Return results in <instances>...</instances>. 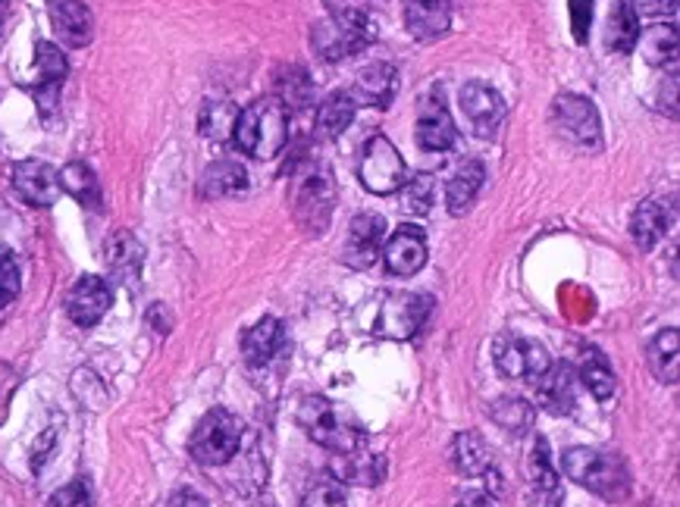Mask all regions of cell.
Returning a JSON list of instances; mask_svg holds the SVG:
<instances>
[{"label":"cell","instance_id":"obj_11","mask_svg":"<svg viewBox=\"0 0 680 507\" xmlns=\"http://www.w3.org/2000/svg\"><path fill=\"white\" fill-rule=\"evenodd\" d=\"M377 38L373 26H346V22H336V19H323L317 22L314 32H311V44L323 60H346L354 51L367 48L370 41Z\"/></svg>","mask_w":680,"mask_h":507},{"label":"cell","instance_id":"obj_19","mask_svg":"<svg viewBox=\"0 0 680 507\" xmlns=\"http://www.w3.org/2000/svg\"><path fill=\"white\" fill-rule=\"evenodd\" d=\"M48 17L57 38L70 48H86L94 38V19L82 0H51L48 3Z\"/></svg>","mask_w":680,"mask_h":507},{"label":"cell","instance_id":"obj_42","mask_svg":"<svg viewBox=\"0 0 680 507\" xmlns=\"http://www.w3.org/2000/svg\"><path fill=\"white\" fill-rule=\"evenodd\" d=\"M327 10H330V19L336 22H346V26H373L370 22V7L367 0H323Z\"/></svg>","mask_w":680,"mask_h":507},{"label":"cell","instance_id":"obj_52","mask_svg":"<svg viewBox=\"0 0 680 507\" xmlns=\"http://www.w3.org/2000/svg\"><path fill=\"white\" fill-rule=\"evenodd\" d=\"M3 22H7V0H0V32H3Z\"/></svg>","mask_w":680,"mask_h":507},{"label":"cell","instance_id":"obj_21","mask_svg":"<svg viewBox=\"0 0 680 507\" xmlns=\"http://www.w3.org/2000/svg\"><path fill=\"white\" fill-rule=\"evenodd\" d=\"M537 392H540L542 410L549 414H571L577 404V373L571 364H552L537 379Z\"/></svg>","mask_w":680,"mask_h":507},{"label":"cell","instance_id":"obj_43","mask_svg":"<svg viewBox=\"0 0 680 507\" xmlns=\"http://www.w3.org/2000/svg\"><path fill=\"white\" fill-rule=\"evenodd\" d=\"M301 507H346V491H342V486L332 476L330 479H320L301 498Z\"/></svg>","mask_w":680,"mask_h":507},{"label":"cell","instance_id":"obj_47","mask_svg":"<svg viewBox=\"0 0 680 507\" xmlns=\"http://www.w3.org/2000/svg\"><path fill=\"white\" fill-rule=\"evenodd\" d=\"M57 433H60L57 426H48V429L41 433V438L36 442V448H32V470L36 473L41 470V467H44V460L51 457L53 445H57Z\"/></svg>","mask_w":680,"mask_h":507},{"label":"cell","instance_id":"obj_17","mask_svg":"<svg viewBox=\"0 0 680 507\" xmlns=\"http://www.w3.org/2000/svg\"><path fill=\"white\" fill-rule=\"evenodd\" d=\"M386 270L392 276H414L427 263V239L418 226H399L383 247Z\"/></svg>","mask_w":680,"mask_h":507},{"label":"cell","instance_id":"obj_8","mask_svg":"<svg viewBox=\"0 0 680 507\" xmlns=\"http://www.w3.org/2000/svg\"><path fill=\"white\" fill-rule=\"evenodd\" d=\"M552 125L561 139L571 141L577 148L596 151L602 144V123H599V110L590 98L580 94H559L552 104Z\"/></svg>","mask_w":680,"mask_h":507},{"label":"cell","instance_id":"obj_45","mask_svg":"<svg viewBox=\"0 0 680 507\" xmlns=\"http://www.w3.org/2000/svg\"><path fill=\"white\" fill-rule=\"evenodd\" d=\"M590 22H593V0H571V29L580 44L590 36Z\"/></svg>","mask_w":680,"mask_h":507},{"label":"cell","instance_id":"obj_5","mask_svg":"<svg viewBox=\"0 0 680 507\" xmlns=\"http://www.w3.org/2000/svg\"><path fill=\"white\" fill-rule=\"evenodd\" d=\"M242 436V420L236 414L223 410V407H213L210 414H204V420L194 426L192 438H189V455L201 467H223L239 455Z\"/></svg>","mask_w":680,"mask_h":507},{"label":"cell","instance_id":"obj_36","mask_svg":"<svg viewBox=\"0 0 680 507\" xmlns=\"http://www.w3.org/2000/svg\"><path fill=\"white\" fill-rule=\"evenodd\" d=\"M236 123H239V107L232 101H208L201 107V116H198V129L210 141L232 139Z\"/></svg>","mask_w":680,"mask_h":507},{"label":"cell","instance_id":"obj_35","mask_svg":"<svg viewBox=\"0 0 680 507\" xmlns=\"http://www.w3.org/2000/svg\"><path fill=\"white\" fill-rule=\"evenodd\" d=\"M640 38V17L630 3H614L606 26V48L614 53H630Z\"/></svg>","mask_w":680,"mask_h":507},{"label":"cell","instance_id":"obj_1","mask_svg":"<svg viewBox=\"0 0 680 507\" xmlns=\"http://www.w3.org/2000/svg\"><path fill=\"white\" fill-rule=\"evenodd\" d=\"M232 141L242 154L258 160H273L289 144V110L270 94L239 110V123Z\"/></svg>","mask_w":680,"mask_h":507},{"label":"cell","instance_id":"obj_40","mask_svg":"<svg viewBox=\"0 0 680 507\" xmlns=\"http://www.w3.org/2000/svg\"><path fill=\"white\" fill-rule=\"evenodd\" d=\"M72 395L79 398V404L82 407H88V410H104L107 404V388L104 383L91 373V369H76L72 373Z\"/></svg>","mask_w":680,"mask_h":507},{"label":"cell","instance_id":"obj_6","mask_svg":"<svg viewBox=\"0 0 680 507\" xmlns=\"http://www.w3.org/2000/svg\"><path fill=\"white\" fill-rule=\"evenodd\" d=\"M358 179L370 194H399V189L408 182V166L396 151V144L386 135H373L361 151V163H358Z\"/></svg>","mask_w":680,"mask_h":507},{"label":"cell","instance_id":"obj_50","mask_svg":"<svg viewBox=\"0 0 680 507\" xmlns=\"http://www.w3.org/2000/svg\"><path fill=\"white\" fill-rule=\"evenodd\" d=\"M148 320H151V323L158 326L160 335L170 333V314L163 311V304H154V307H151V314H148Z\"/></svg>","mask_w":680,"mask_h":507},{"label":"cell","instance_id":"obj_41","mask_svg":"<svg viewBox=\"0 0 680 507\" xmlns=\"http://www.w3.org/2000/svg\"><path fill=\"white\" fill-rule=\"evenodd\" d=\"M19 263L17 257H13V251L10 247L0 245V311L3 307H10L13 301L19 297Z\"/></svg>","mask_w":680,"mask_h":507},{"label":"cell","instance_id":"obj_12","mask_svg":"<svg viewBox=\"0 0 680 507\" xmlns=\"http://www.w3.org/2000/svg\"><path fill=\"white\" fill-rule=\"evenodd\" d=\"M36 70H38V85L32 88L36 94V104L41 110L44 120H51V113L57 110V101H60V85L70 72V63H67V53L60 51L53 41H38L36 44Z\"/></svg>","mask_w":680,"mask_h":507},{"label":"cell","instance_id":"obj_51","mask_svg":"<svg viewBox=\"0 0 680 507\" xmlns=\"http://www.w3.org/2000/svg\"><path fill=\"white\" fill-rule=\"evenodd\" d=\"M173 507H208V501H204L201 495H194V491L186 489V491H179V495H176Z\"/></svg>","mask_w":680,"mask_h":507},{"label":"cell","instance_id":"obj_9","mask_svg":"<svg viewBox=\"0 0 680 507\" xmlns=\"http://www.w3.org/2000/svg\"><path fill=\"white\" fill-rule=\"evenodd\" d=\"M496 369L506 376V379H523V383H533L540 379L546 369L552 367V357L549 351L542 348L540 342H530V338H499L496 342Z\"/></svg>","mask_w":680,"mask_h":507},{"label":"cell","instance_id":"obj_25","mask_svg":"<svg viewBox=\"0 0 680 507\" xmlns=\"http://www.w3.org/2000/svg\"><path fill=\"white\" fill-rule=\"evenodd\" d=\"M141 261H144V251H141L139 239L132 232H117L110 242H107V266L110 273L126 285H136L141 276Z\"/></svg>","mask_w":680,"mask_h":507},{"label":"cell","instance_id":"obj_4","mask_svg":"<svg viewBox=\"0 0 680 507\" xmlns=\"http://www.w3.org/2000/svg\"><path fill=\"white\" fill-rule=\"evenodd\" d=\"M298 423L308 436L314 438L317 445L330 448L332 455H346L354 448H364V429L354 426L351 420L342 417V410L323 398V395H308L301 407H298Z\"/></svg>","mask_w":680,"mask_h":507},{"label":"cell","instance_id":"obj_30","mask_svg":"<svg viewBox=\"0 0 680 507\" xmlns=\"http://www.w3.org/2000/svg\"><path fill=\"white\" fill-rule=\"evenodd\" d=\"M60 192L76 197L88 211H101V204H104L101 182H98V175L91 173V166H86V163H67L60 170Z\"/></svg>","mask_w":680,"mask_h":507},{"label":"cell","instance_id":"obj_20","mask_svg":"<svg viewBox=\"0 0 680 507\" xmlns=\"http://www.w3.org/2000/svg\"><path fill=\"white\" fill-rule=\"evenodd\" d=\"M414 135H418L420 148H423V151H433V154L449 151L454 141H458V129H454L452 113H449V107L442 104V98H439V101L437 98L423 101Z\"/></svg>","mask_w":680,"mask_h":507},{"label":"cell","instance_id":"obj_39","mask_svg":"<svg viewBox=\"0 0 680 507\" xmlns=\"http://www.w3.org/2000/svg\"><path fill=\"white\" fill-rule=\"evenodd\" d=\"M530 479L546 495H559V470L552 467L549 442L542 436L533 438V448H530Z\"/></svg>","mask_w":680,"mask_h":507},{"label":"cell","instance_id":"obj_23","mask_svg":"<svg viewBox=\"0 0 680 507\" xmlns=\"http://www.w3.org/2000/svg\"><path fill=\"white\" fill-rule=\"evenodd\" d=\"M286 345V329L277 316H263L242 335V354L248 367H267Z\"/></svg>","mask_w":680,"mask_h":507},{"label":"cell","instance_id":"obj_44","mask_svg":"<svg viewBox=\"0 0 680 507\" xmlns=\"http://www.w3.org/2000/svg\"><path fill=\"white\" fill-rule=\"evenodd\" d=\"M48 507H91V486H88V479H72L70 486L53 491Z\"/></svg>","mask_w":680,"mask_h":507},{"label":"cell","instance_id":"obj_48","mask_svg":"<svg viewBox=\"0 0 680 507\" xmlns=\"http://www.w3.org/2000/svg\"><path fill=\"white\" fill-rule=\"evenodd\" d=\"M17 385H19V376L13 373V367L0 364V417L7 414V404H10V398H13Z\"/></svg>","mask_w":680,"mask_h":507},{"label":"cell","instance_id":"obj_53","mask_svg":"<svg viewBox=\"0 0 680 507\" xmlns=\"http://www.w3.org/2000/svg\"><path fill=\"white\" fill-rule=\"evenodd\" d=\"M263 507H273V505H263Z\"/></svg>","mask_w":680,"mask_h":507},{"label":"cell","instance_id":"obj_34","mask_svg":"<svg viewBox=\"0 0 680 507\" xmlns=\"http://www.w3.org/2000/svg\"><path fill=\"white\" fill-rule=\"evenodd\" d=\"M640 53L646 57V63L652 67H674L678 63V29L674 22H659L652 29H640Z\"/></svg>","mask_w":680,"mask_h":507},{"label":"cell","instance_id":"obj_29","mask_svg":"<svg viewBox=\"0 0 680 507\" xmlns=\"http://www.w3.org/2000/svg\"><path fill=\"white\" fill-rule=\"evenodd\" d=\"M646 361L656 373V379L664 385H678L680 379V333L678 329H664L652 338V345L646 351Z\"/></svg>","mask_w":680,"mask_h":507},{"label":"cell","instance_id":"obj_32","mask_svg":"<svg viewBox=\"0 0 680 507\" xmlns=\"http://www.w3.org/2000/svg\"><path fill=\"white\" fill-rule=\"evenodd\" d=\"M452 464L454 470L464 476H483L492 470V452H489L487 438L480 433H458L452 442Z\"/></svg>","mask_w":680,"mask_h":507},{"label":"cell","instance_id":"obj_26","mask_svg":"<svg viewBox=\"0 0 680 507\" xmlns=\"http://www.w3.org/2000/svg\"><path fill=\"white\" fill-rule=\"evenodd\" d=\"M487 182V170L480 160H468L464 166H458L452 173V179L446 182V204H449V213L452 216H461L473 204V197L480 194Z\"/></svg>","mask_w":680,"mask_h":507},{"label":"cell","instance_id":"obj_33","mask_svg":"<svg viewBox=\"0 0 680 507\" xmlns=\"http://www.w3.org/2000/svg\"><path fill=\"white\" fill-rule=\"evenodd\" d=\"M577 379L590 388V395H593L596 402H609L611 395H614V388H618V379H614V369H611L609 357L599 348L583 351Z\"/></svg>","mask_w":680,"mask_h":507},{"label":"cell","instance_id":"obj_2","mask_svg":"<svg viewBox=\"0 0 680 507\" xmlns=\"http://www.w3.org/2000/svg\"><path fill=\"white\" fill-rule=\"evenodd\" d=\"M336 207V182L327 163L304 160L292 173V216L308 235H320L330 226Z\"/></svg>","mask_w":680,"mask_h":507},{"label":"cell","instance_id":"obj_38","mask_svg":"<svg viewBox=\"0 0 680 507\" xmlns=\"http://www.w3.org/2000/svg\"><path fill=\"white\" fill-rule=\"evenodd\" d=\"M401 192V211L414 213V216H427L433 211V201H437V179L430 173L423 175H408V182L399 189Z\"/></svg>","mask_w":680,"mask_h":507},{"label":"cell","instance_id":"obj_22","mask_svg":"<svg viewBox=\"0 0 680 507\" xmlns=\"http://www.w3.org/2000/svg\"><path fill=\"white\" fill-rule=\"evenodd\" d=\"M449 22H452L449 0H404V26L420 41L446 36Z\"/></svg>","mask_w":680,"mask_h":507},{"label":"cell","instance_id":"obj_46","mask_svg":"<svg viewBox=\"0 0 680 507\" xmlns=\"http://www.w3.org/2000/svg\"><path fill=\"white\" fill-rule=\"evenodd\" d=\"M637 10V17H674L678 13V0H633L630 3Z\"/></svg>","mask_w":680,"mask_h":507},{"label":"cell","instance_id":"obj_7","mask_svg":"<svg viewBox=\"0 0 680 507\" xmlns=\"http://www.w3.org/2000/svg\"><path fill=\"white\" fill-rule=\"evenodd\" d=\"M433 314V295L423 292H392L380 304V314L373 320V329L383 338H414V335L427 326V320Z\"/></svg>","mask_w":680,"mask_h":507},{"label":"cell","instance_id":"obj_49","mask_svg":"<svg viewBox=\"0 0 680 507\" xmlns=\"http://www.w3.org/2000/svg\"><path fill=\"white\" fill-rule=\"evenodd\" d=\"M454 507H492V495H487V491H468V495L458 498Z\"/></svg>","mask_w":680,"mask_h":507},{"label":"cell","instance_id":"obj_28","mask_svg":"<svg viewBox=\"0 0 680 507\" xmlns=\"http://www.w3.org/2000/svg\"><path fill=\"white\" fill-rule=\"evenodd\" d=\"M289 113H301L314 107V85L304 67H282L277 72V94H273Z\"/></svg>","mask_w":680,"mask_h":507},{"label":"cell","instance_id":"obj_16","mask_svg":"<svg viewBox=\"0 0 680 507\" xmlns=\"http://www.w3.org/2000/svg\"><path fill=\"white\" fill-rule=\"evenodd\" d=\"M389 473V460L364 448L330 457V476L339 486H380Z\"/></svg>","mask_w":680,"mask_h":507},{"label":"cell","instance_id":"obj_3","mask_svg":"<svg viewBox=\"0 0 680 507\" xmlns=\"http://www.w3.org/2000/svg\"><path fill=\"white\" fill-rule=\"evenodd\" d=\"M561 473L574 479L577 486L602 495L609 501H621L630 491L628 464L618 455L596 452V448H571L561 457Z\"/></svg>","mask_w":680,"mask_h":507},{"label":"cell","instance_id":"obj_18","mask_svg":"<svg viewBox=\"0 0 680 507\" xmlns=\"http://www.w3.org/2000/svg\"><path fill=\"white\" fill-rule=\"evenodd\" d=\"M674 216H678L674 197H649V201H643L633 211V220H630L633 242L643 251H652L664 239V232L674 226Z\"/></svg>","mask_w":680,"mask_h":507},{"label":"cell","instance_id":"obj_27","mask_svg":"<svg viewBox=\"0 0 680 507\" xmlns=\"http://www.w3.org/2000/svg\"><path fill=\"white\" fill-rule=\"evenodd\" d=\"M248 189V170L239 160H213L201 173V194L204 197H232Z\"/></svg>","mask_w":680,"mask_h":507},{"label":"cell","instance_id":"obj_15","mask_svg":"<svg viewBox=\"0 0 680 507\" xmlns=\"http://www.w3.org/2000/svg\"><path fill=\"white\" fill-rule=\"evenodd\" d=\"M110 301H113V292L101 276H82L67 295V314H70L76 326L91 329V326H98L104 320V314L110 311Z\"/></svg>","mask_w":680,"mask_h":507},{"label":"cell","instance_id":"obj_13","mask_svg":"<svg viewBox=\"0 0 680 507\" xmlns=\"http://www.w3.org/2000/svg\"><path fill=\"white\" fill-rule=\"evenodd\" d=\"M386 242V220L380 213H358L349 226V242L342 247V263L351 270H367L380 257Z\"/></svg>","mask_w":680,"mask_h":507},{"label":"cell","instance_id":"obj_37","mask_svg":"<svg viewBox=\"0 0 680 507\" xmlns=\"http://www.w3.org/2000/svg\"><path fill=\"white\" fill-rule=\"evenodd\" d=\"M489 417L511 436H527L533 429V407L521 398H499L489 407Z\"/></svg>","mask_w":680,"mask_h":507},{"label":"cell","instance_id":"obj_10","mask_svg":"<svg viewBox=\"0 0 680 507\" xmlns=\"http://www.w3.org/2000/svg\"><path fill=\"white\" fill-rule=\"evenodd\" d=\"M458 104H461V113L464 120L473 129L477 139H489L496 135V129L506 120V101L496 88H489L487 82H464L461 94H458Z\"/></svg>","mask_w":680,"mask_h":507},{"label":"cell","instance_id":"obj_24","mask_svg":"<svg viewBox=\"0 0 680 507\" xmlns=\"http://www.w3.org/2000/svg\"><path fill=\"white\" fill-rule=\"evenodd\" d=\"M396 91H399V70L389 67V63H370V67L358 72L354 88H351L349 94L358 104L389 107L392 98H396Z\"/></svg>","mask_w":680,"mask_h":507},{"label":"cell","instance_id":"obj_14","mask_svg":"<svg viewBox=\"0 0 680 507\" xmlns=\"http://www.w3.org/2000/svg\"><path fill=\"white\" fill-rule=\"evenodd\" d=\"M13 189L32 207H53L60 197V173L44 160H19L13 166Z\"/></svg>","mask_w":680,"mask_h":507},{"label":"cell","instance_id":"obj_31","mask_svg":"<svg viewBox=\"0 0 680 507\" xmlns=\"http://www.w3.org/2000/svg\"><path fill=\"white\" fill-rule=\"evenodd\" d=\"M358 113V101L351 98L349 91H332L330 98L317 110V132L320 139H339Z\"/></svg>","mask_w":680,"mask_h":507}]
</instances>
